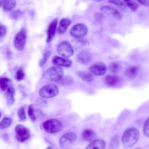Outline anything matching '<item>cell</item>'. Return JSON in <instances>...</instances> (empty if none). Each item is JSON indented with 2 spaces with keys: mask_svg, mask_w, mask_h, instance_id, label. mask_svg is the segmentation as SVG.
<instances>
[{
  "mask_svg": "<svg viewBox=\"0 0 149 149\" xmlns=\"http://www.w3.org/2000/svg\"><path fill=\"white\" fill-rule=\"evenodd\" d=\"M140 134L136 128L132 127L125 130L122 137V142L123 146L126 148L130 147L138 141Z\"/></svg>",
  "mask_w": 149,
  "mask_h": 149,
  "instance_id": "obj_1",
  "label": "cell"
},
{
  "mask_svg": "<svg viewBox=\"0 0 149 149\" xmlns=\"http://www.w3.org/2000/svg\"><path fill=\"white\" fill-rule=\"evenodd\" d=\"M42 126L45 131L50 134L59 132L63 128L61 122L55 119H50L45 121L43 123Z\"/></svg>",
  "mask_w": 149,
  "mask_h": 149,
  "instance_id": "obj_2",
  "label": "cell"
},
{
  "mask_svg": "<svg viewBox=\"0 0 149 149\" xmlns=\"http://www.w3.org/2000/svg\"><path fill=\"white\" fill-rule=\"evenodd\" d=\"M63 69L58 66H53L47 69L43 73V76L48 79L53 81L60 80L63 76Z\"/></svg>",
  "mask_w": 149,
  "mask_h": 149,
  "instance_id": "obj_3",
  "label": "cell"
},
{
  "mask_svg": "<svg viewBox=\"0 0 149 149\" xmlns=\"http://www.w3.org/2000/svg\"><path fill=\"white\" fill-rule=\"evenodd\" d=\"M58 87L54 84H48L43 86L39 91V94L42 97L50 98L55 96L58 93Z\"/></svg>",
  "mask_w": 149,
  "mask_h": 149,
  "instance_id": "obj_4",
  "label": "cell"
},
{
  "mask_svg": "<svg viewBox=\"0 0 149 149\" xmlns=\"http://www.w3.org/2000/svg\"><path fill=\"white\" fill-rule=\"evenodd\" d=\"M57 51L61 56L68 58L74 54V51L69 42L64 40L60 43L57 47Z\"/></svg>",
  "mask_w": 149,
  "mask_h": 149,
  "instance_id": "obj_5",
  "label": "cell"
},
{
  "mask_svg": "<svg viewBox=\"0 0 149 149\" xmlns=\"http://www.w3.org/2000/svg\"><path fill=\"white\" fill-rule=\"evenodd\" d=\"M77 138V135L74 132H68L63 135L60 138L59 144L63 148H69L74 143Z\"/></svg>",
  "mask_w": 149,
  "mask_h": 149,
  "instance_id": "obj_6",
  "label": "cell"
},
{
  "mask_svg": "<svg viewBox=\"0 0 149 149\" xmlns=\"http://www.w3.org/2000/svg\"><path fill=\"white\" fill-rule=\"evenodd\" d=\"M27 33L25 29L22 28L15 36L14 44L16 48L21 51L24 48L27 39Z\"/></svg>",
  "mask_w": 149,
  "mask_h": 149,
  "instance_id": "obj_7",
  "label": "cell"
},
{
  "mask_svg": "<svg viewBox=\"0 0 149 149\" xmlns=\"http://www.w3.org/2000/svg\"><path fill=\"white\" fill-rule=\"evenodd\" d=\"M16 138L21 142H24L30 137V133L28 129L21 124L16 125L15 127Z\"/></svg>",
  "mask_w": 149,
  "mask_h": 149,
  "instance_id": "obj_8",
  "label": "cell"
},
{
  "mask_svg": "<svg viewBox=\"0 0 149 149\" xmlns=\"http://www.w3.org/2000/svg\"><path fill=\"white\" fill-rule=\"evenodd\" d=\"M87 32V27L82 23H78L74 25L70 31V35L77 38H83L86 35Z\"/></svg>",
  "mask_w": 149,
  "mask_h": 149,
  "instance_id": "obj_9",
  "label": "cell"
},
{
  "mask_svg": "<svg viewBox=\"0 0 149 149\" xmlns=\"http://www.w3.org/2000/svg\"><path fill=\"white\" fill-rule=\"evenodd\" d=\"M90 72L92 74L98 76L103 75L106 72V65L101 62H97L91 65L89 68Z\"/></svg>",
  "mask_w": 149,
  "mask_h": 149,
  "instance_id": "obj_10",
  "label": "cell"
},
{
  "mask_svg": "<svg viewBox=\"0 0 149 149\" xmlns=\"http://www.w3.org/2000/svg\"><path fill=\"white\" fill-rule=\"evenodd\" d=\"M100 10L104 13L116 19H120L122 18V15L120 12L112 6L104 5L102 6Z\"/></svg>",
  "mask_w": 149,
  "mask_h": 149,
  "instance_id": "obj_11",
  "label": "cell"
},
{
  "mask_svg": "<svg viewBox=\"0 0 149 149\" xmlns=\"http://www.w3.org/2000/svg\"><path fill=\"white\" fill-rule=\"evenodd\" d=\"M53 64L56 65L66 68L70 67L72 64V61L67 58L55 56L52 58Z\"/></svg>",
  "mask_w": 149,
  "mask_h": 149,
  "instance_id": "obj_12",
  "label": "cell"
},
{
  "mask_svg": "<svg viewBox=\"0 0 149 149\" xmlns=\"http://www.w3.org/2000/svg\"><path fill=\"white\" fill-rule=\"evenodd\" d=\"M58 20L54 19L49 25L47 32V38L46 41L47 43L50 42L54 37L56 32L57 25Z\"/></svg>",
  "mask_w": 149,
  "mask_h": 149,
  "instance_id": "obj_13",
  "label": "cell"
},
{
  "mask_svg": "<svg viewBox=\"0 0 149 149\" xmlns=\"http://www.w3.org/2000/svg\"><path fill=\"white\" fill-rule=\"evenodd\" d=\"M14 88L12 80L6 77L0 78V88L1 90L6 92Z\"/></svg>",
  "mask_w": 149,
  "mask_h": 149,
  "instance_id": "obj_14",
  "label": "cell"
},
{
  "mask_svg": "<svg viewBox=\"0 0 149 149\" xmlns=\"http://www.w3.org/2000/svg\"><path fill=\"white\" fill-rule=\"evenodd\" d=\"M106 146L105 141L102 139L94 140L87 146L86 149H104Z\"/></svg>",
  "mask_w": 149,
  "mask_h": 149,
  "instance_id": "obj_15",
  "label": "cell"
},
{
  "mask_svg": "<svg viewBox=\"0 0 149 149\" xmlns=\"http://www.w3.org/2000/svg\"><path fill=\"white\" fill-rule=\"evenodd\" d=\"M82 139L87 142H90L94 140L96 137V134L93 130L87 129L84 130L81 134Z\"/></svg>",
  "mask_w": 149,
  "mask_h": 149,
  "instance_id": "obj_16",
  "label": "cell"
},
{
  "mask_svg": "<svg viewBox=\"0 0 149 149\" xmlns=\"http://www.w3.org/2000/svg\"><path fill=\"white\" fill-rule=\"evenodd\" d=\"M77 58L80 63L83 64H87L91 61L92 56L89 52L82 51L78 54Z\"/></svg>",
  "mask_w": 149,
  "mask_h": 149,
  "instance_id": "obj_17",
  "label": "cell"
},
{
  "mask_svg": "<svg viewBox=\"0 0 149 149\" xmlns=\"http://www.w3.org/2000/svg\"><path fill=\"white\" fill-rule=\"evenodd\" d=\"M71 22V20L69 19L63 18L61 19L58 28V33L59 34L64 33Z\"/></svg>",
  "mask_w": 149,
  "mask_h": 149,
  "instance_id": "obj_18",
  "label": "cell"
},
{
  "mask_svg": "<svg viewBox=\"0 0 149 149\" xmlns=\"http://www.w3.org/2000/svg\"><path fill=\"white\" fill-rule=\"evenodd\" d=\"M106 84L109 86L114 87L118 84L120 81V79L117 76L110 75L106 76L104 78Z\"/></svg>",
  "mask_w": 149,
  "mask_h": 149,
  "instance_id": "obj_19",
  "label": "cell"
},
{
  "mask_svg": "<svg viewBox=\"0 0 149 149\" xmlns=\"http://www.w3.org/2000/svg\"><path fill=\"white\" fill-rule=\"evenodd\" d=\"M4 11H10L14 9L16 5L15 0H1Z\"/></svg>",
  "mask_w": 149,
  "mask_h": 149,
  "instance_id": "obj_20",
  "label": "cell"
},
{
  "mask_svg": "<svg viewBox=\"0 0 149 149\" xmlns=\"http://www.w3.org/2000/svg\"><path fill=\"white\" fill-rule=\"evenodd\" d=\"M138 72V68L135 66H130L127 67L125 71L127 77L130 78H134L137 75Z\"/></svg>",
  "mask_w": 149,
  "mask_h": 149,
  "instance_id": "obj_21",
  "label": "cell"
},
{
  "mask_svg": "<svg viewBox=\"0 0 149 149\" xmlns=\"http://www.w3.org/2000/svg\"><path fill=\"white\" fill-rule=\"evenodd\" d=\"M15 91L14 88L10 89L5 92V94L8 105L10 106L15 101L14 95Z\"/></svg>",
  "mask_w": 149,
  "mask_h": 149,
  "instance_id": "obj_22",
  "label": "cell"
},
{
  "mask_svg": "<svg viewBox=\"0 0 149 149\" xmlns=\"http://www.w3.org/2000/svg\"><path fill=\"white\" fill-rule=\"evenodd\" d=\"M120 142L119 136L115 135L111 137L109 144V147L111 149H116L119 146Z\"/></svg>",
  "mask_w": 149,
  "mask_h": 149,
  "instance_id": "obj_23",
  "label": "cell"
},
{
  "mask_svg": "<svg viewBox=\"0 0 149 149\" xmlns=\"http://www.w3.org/2000/svg\"><path fill=\"white\" fill-rule=\"evenodd\" d=\"M78 74L82 79L88 82H92L94 79L93 76L92 74L88 72H79L78 73Z\"/></svg>",
  "mask_w": 149,
  "mask_h": 149,
  "instance_id": "obj_24",
  "label": "cell"
},
{
  "mask_svg": "<svg viewBox=\"0 0 149 149\" xmlns=\"http://www.w3.org/2000/svg\"><path fill=\"white\" fill-rule=\"evenodd\" d=\"M108 1L117 6L123 11H125L127 9L125 4L120 0H109Z\"/></svg>",
  "mask_w": 149,
  "mask_h": 149,
  "instance_id": "obj_25",
  "label": "cell"
},
{
  "mask_svg": "<svg viewBox=\"0 0 149 149\" xmlns=\"http://www.w3.org/2000/svg\"><path fill=\"white\" fill-rule=\"evenodd\" d=\"M127 6L132 11H135L138 8V4L133 0H123Z\"/></svg>",
  "mask_w": 149,
  "mask_h": 149,
  "instance_id": "obj_26",
  "label": "cell"
},
{
  "mask_svg": "<svg viewBox=\"0 0 149 149\" xmlns=\"http://www.w3.org/2000/svg\"><path fill=\"white\" fill-rule=\"evenodd\" d=\"M12 122V119L10 118L5 117L0 122V129H4L8 127Z\"/></svg>",
  "mask_w": 149,
  "mask_h": 149,
  "instance_id": "obj_27",
  "label": "cell"
},
{
  "mask_svg": "<svg viewBox=\"0 0 149 149\" xmlns=\"http://www.w3.org/2000/svg\"><path fill=\"white\" fill-rule=\"evenodd\" d=\"M24 14L23 12L19 10H17L12 12L10 14V16L12 19L17 20L20 19Z\"/></svg>",
  "mask_w": 149,
  "mask_h": 149,
  "instance_id": "obj_28",
  "label": "cell"
},
{
  "mask_svg": "<svg viewBox=\"0 0 149 149\" xmlns=\"http://www.w3.org/2000/svg\"><path fill=\"white\" fill-rule=\"evenodd\" d=\"M121 66L119 63L114 62L111 64L109 66V71L111 72L116 73L118 72L121 69Z\"/></svg>",
  "mask_w": 149,
  "mask_h": 149,
  "instance_id": "obj_29",
  "label": "cell"
},
{
  "mask_svg": "<svg viewBox=\"0 0 149 149\" xmlns=\"http://www.w3.org/2000/svg\"><path fill=\"white\" fill-rule=\"evenodd\" d=\"M27 112L28 116L31 120L33 122L35 121L36 120V117L33 107L32 104H31L29 106Z\"/></svg>",
  "mask_w": 149,
  "mask_h": 149,
  "instance_id": "obj_30",
  "label": "cell"
},
{
  "mask_svg": "<svg viewBox=\"0 0 149 149\" xmlns=\"http://www.w3.org/2000/svg\"><path fill=\"white\" fill-rule=\"evenodd\" d=\"M61 84L64 85H68L72 82V79L70 76H66L63 77L59 80Z\"/></svg>",
  "mask_w": 149,
  "mask_h": 149,
  "instance_id": "obj_31",
  "label": "cell"
},
{
  "mask_svg": "<svg viewBox=\"0 0 149 149\" xmlns=\"http://www.w3.org/2000/svg\"><path fill=\"white\" fill-rule=\"evenodd\" d=\"M25 74L22 69L20 68L16 71L15 75L16 79L19 81L22 80L24 77Z\"/></svg>",
  "mask_w": 149,
  "mask_h": 149,
  "instance_id": "obj_32",
  "label": "cell"
},
{
  "mask_svg": "<svg viewBox=\"0 0 149 149\" xmlns=\"http://www.w3.org/2000/svg\"><path fill=\"white\" fill-rule=\"evenodd\" d=\"M51 51L49 50L47 51L44 53L43 58L39 62V65L40 66L42 67L44 65L51 55Z\"/></svg>",
  "mask_w": 149,
  "mask_h": 149,
  "instance_id": "obj_33",
  "label": "cell"
},
{
  "mask_svg": "<svg viewBox=\"0 0 149 149\" xmlns=\"http://www.w3.org/2000/svg\"><path fill=\"white\" fill-rule=\"evenodd\" d=\"M17 115L20 121H23L26 119V117L25 110L23 107H22L17 112Z\"/></svg>",
  "mask_w": 149,
  "mask_h": 149,
  "instance_id": "obj_34",
  "label": "cell"
},
{
  "mask_svg": "<svg viewBox=\"0 0 149 149\" xmlns=\"http://www.w3.org/2000/svg\"><path fill=\"white\" fill-rule=\"evenodd\" d=\"M143 132L145 136L149 137V118L146 120L143 127Z\"/></svg>",
  "mask_w": 149,
  "mask_h": 149,
  "instance_id": "obj_35",
  "label": "cell"
},
{
  "mask_svg": "<svg viewBox=\"0 0 149 149\" xmlns=\"http://www.w3.org/2000/svg\"><path fill=\"white\" fill-rule=\"evenodd\" d=\"M6 31V26L0 24V39L3 38L5 36Z\"/></svg>",
  "mask_w": 149,
  "mask_h": 149,
  "instance_id": "obj_36",
  "label": "cell"
},
{
  "mask_svg": "<svg viewBox=\"0 0 149 149\" xmlns=\"http://www.w3.org/2000/svg\"><path fill=\"white\" fill-rule=\"evenodd\" d=\"M94 17L95 20L97 21V22H101L103 19L104 16L102 13H97L95 14Z\"/></svg>",
  "mask_w": 149,
  "mask_h": 149,
  "instance_id": "obj_37",
  "label": "cell"
},
{
  "mask_svg": "<svg viewBox=\"0 0 149 149\" xmlns=\"http://www.w3.org/2000/svg\"><path fill=\"white\" fill-rule=\"evenodd\" d=\"M141 4L146 6H149V0H136Z\"/></svg>",
  "mask_w": 149,
  "mask_h": 149,
  "instance_id": "obj_38",
  "label": "cell"
},
{
  "mask_svg": "<svg viewBox=\"0 0 149 149\" xmlns=\"http://www.w3.org/2000/svg\"><path fill=\"white\" fill-rule=\"evenodd\" d=\"M37 101L38 103L40 105L45 104L47 102L46 100L42 99L39 98Z\"/></svg>",
  "mask_w": 149,
  "mask_h": 149,
  "instance_id": "obj_39",
  "label": "cell"
},
{
  "mask_svg": "<svg viewBox=\"0 0 149 149\" xmlns=\"http://www.w3.org/2000/svg\"><path fill=\"white\" fill-rule=\"evenodd\" d=\"M6 54L7 58H11V53L10 50L9 49H8L7 51Z\"/></svg>",
  "mask_w": 149,
  "mask_h": 149,
  "instance_id": "obj_40",
  "label": "cell"
},
{
  "mask_svg": "<svg viewBox=\"0 0 149 149\" xmlns=\"http://www.w3.org/2000/svg\"><path fill=\"white\" fill-rule=\"evenodd\" d=\"M2 3L1 0H0V7L2 6Z\"/></svg>",
  "mask_w": 149,
  "mask_h": 149,
  "instance_id": "obj_41",
  "label": "cell"
},
{
  "mask_svg": "<svg viewBox=\"0 0 149 149\" xmlns=\"http://www.w3.org/2000/svg\"><path fill=\"white\" fill-rule=\"evenodd\" d=\"M2 115V114L1 112L0 111V118L1 117Z\"/></svg>",
  "mask_w": 149,
  "mask_h": 149,
  "instance_id": "obj_42",
  "label": "cell"
},
{
  "mask_svg": "<svg viewBox=\"0 0 149 149\" xmlns=\"http://www.w3.org/2000/svg\"><path fill=\"white\" fill-rule=\"evenodd\" d=\"M102 0H97V1H102Z\"/></svg>",
  "mask_w": 149,
  "mask_h": 149,
  "instance_id": "obj_43",
  "label": "cell"
}]
</instances>
